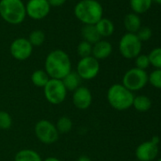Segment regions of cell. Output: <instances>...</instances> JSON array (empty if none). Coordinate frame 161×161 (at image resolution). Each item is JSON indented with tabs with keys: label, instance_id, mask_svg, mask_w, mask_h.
Masks as SVG:
<instances>
[{
	"label": "cell",
	"instance_id": "cell-25",
	"mask_svg": "<svg viewBox=\"0 0 161 161\" xmlns=\"http://www.w3.org/2000/svg\"><path fill=\"white\" fill-rule=\"evenodd\" d=\"M150 64L156 69H161V47L153 48L148 55Z\"/></svg>",
	"mask_w": 161,
	"mask_h": 161
},
{
	"label": "cell",
	"instance_id": "cell-13",
	"mask_svg": "<svg viewBox=\"0 0 161 161\" xmlns=\"http://www.w3.org/2000/svg\"><path fill=\"white\" fill-rule=\"evenodd\" d=\"M158 154V145L152 140L145 141L136 149V156L139 161H152Z\"/></svg>",
	"mask_w": 161,
	"mask_h": 161
},
{
	"label": "cell",
	"instance_id": "cell-20",
	"mask_svg": "<svg viewBox=\"0 0 161 161\" xmlns=\"http://www.w3.org/2000/svg\"><path fill=\"white\" fill-rule=\"evenodd\" d=\"M49 79H50L49 76L44 69H37V70L33 71L31 74V83L36 87H39V88H44L45 86L49 80Z\"/></svg>",
	"mask_w": 161,
	"mask_h": 161
},
{
	"label": "cell",
	"instance_id": "cell-15",
	"mask_svg": "<svg viewBox=\"0 0 161 161\" xmlns=\"http://www.w3.org/2000/svg\"><path fill=\"white\" fill-rule=\"evenodd\" d=\"M82 37L84 39L83 41H86L91 45H94L102 40L95 25H84L82 28Z\"/></svg>",
	"mask_w": 161,
	"mask_h": 161
},
{
	"label": "cell",
	"instance_id": "cell-16",
	"mask_svg": "<svg viewBox=\"0 0 161 161\" xmlns=\"http://www.w3.org/2000/svg\"><path fill=\"white\" fill-rule=\"evenodd\" d=\"M124 27L127 30V31L129 33H136L138 31V30L141 28V21L139 16L135 14V13H131L128 14L125 17H124Z\"/></svg>",
	"mask_w": 161,
	"mask_h": 161
},
{
	"label": "cell",
	"instance_id": "cell-12",
	"mask_svg": "<svg viewBox=\"0 0 161 161\" xmlns=\"http://www.w3.org/2000/svg\"><path fill=\"white\" fill-rule=\"evenodd\" d=\"M93 101V96L90 89L86 86L78 87L72 92V103L73 105L79 110H86L88 109Z\"/></svg>",
	"mask_w": 161,
	"mask_h": 161
},
{
	"label": "cell",
	"instance_id": "cell-18",
	"mask_svg": "<svg viewBox=\"0 0 161 161\" xmlns=\"http://www.w3.org/2000/svg\"><path fill=\"white\" fill-rule=\"evenodd\" d=\"M62 82L67 91L73 92L74 90H76L78 87L80 86L82 80H80L79 75L76 73V71H71L62 80Z\"/></svg>",
	"mask_w": 161,
	"mask_h": 161
},
{
	"label": "cell",
	"instance_id": "cell-29",
	"mask_svg": "<svg viewBox=\"0 0 161 161\" xmlns=\"http://www.w3.org/2000/svg\"><path fill=\"white\" fill-rule=\"evenodd\" d=\"M136 59V67L145 70L146 68L149 67L150 65V61H149V57L148 55L145 54H139L137 57L135 58Z\"/></svg>",
	"mask_w": 161,
	"mask_h": 161
},
{
	"label": "cell",
	"instance_id": "cell-3",
	"mask_svg": "<svg viewBox=\"0 0 161 161\" xmlns=\"http://www.w3.org/2000/svg\"><path fill=\"white\" fill-rule=\"evenodd\" d=\"M106 98L112 108L118 111H124L132 107L135 96L133 92L121 84H115L109 87Z\"/></svg>",
	"mask_w": 161,
	"mask_h": 161
},
{
	"label": "cell",
	"instance_id": "cell-24",
	"mask_svg": "<svg viewBox=\"0 0 161 161\" xmlns=\"http://www.w3.org/2000/svg\"><path fill=\"white\" fill-rule=\"evenodd\" d=\"M28 40L30 41V43L31 44L32 47H40L44 44V42L46 40V35H45L44 31H42L40 30H35L30 33Z\"/></svg>",
	"mask_w": 161,
	"mask_h": 161
},
{
	"label": "cell",
	"instance_id": "cell-9",
	"mask_svg": "<svg viewBox=\"0 0 161 161\" xmlns=\"http://www.w3.org/2000/svg\"><path fill=\"white\" fill-rule=\"evenodd\" d=\"M100 69V61L95 59L93 56H89L80 59L77 64L76 73L82 80H91L99 75Z\"/></svg>",
	"mask_w": 161,
	"mask_h": 161
},
{
	"label": "cell",
	"instance_id": "cell-26",
	"mask_svg": "<svg viewBox=\"0 0 161 161\" xmlns=\"http://www.w3.org/2000/svg\"><path fill=\"white\" fill-rule=\"evenodd\" d=\"M92 47H93V45H91L86 41H82L77 47L78 55L80 58H86V57L92 56Z\"/></svg>",
	"mask_w": 161,
	"mask_h": 161
},
{
	"label": "cell",
	"instance_id": "cell-35",
	"mask_svg": "<svg viewBox=\"0 0 161 161\" xmlns=\"http://www.w3.org/2000/svg\"><path fill=\"white\" fill-rule=\"evenodd\" d=\"M157 161H161V158H159V159H158Z\"/></svg>",
	"mask_w": 161,
	"mask_h": 161
},
{
	"label": "cell",
	"instance_id": "cell-5",
	"mask_svg": "<svg viewBox=\"0 0 161 161\" xmlns=\"http://www.w3.org/2000/svg\"><path fill=\"white\" fill-rule=\"evenodd\" d=\"M43 92L47 103L53 105H59L65 101L68 91L64 87L62 80L49 79L43 88Z\"/></svg>",
	"mask_w": 161,
	"mask_h": 161
},
{
	"label": "cell",
	"instance_id": "cell-8",
	"mask_svg": "<svg viewBox=\"0 0 161 161\" xmlns=\"http://www.w3.org/2000/svg\"><path fill=\"white\" fill-rule=\"evenodd\" d=\"M142 48V42L137 38L136 33H125L119 40V49L122 57L134 59L137 57Z\"/></svg>",
	"mask_w": 161,
	"mask_h": 161
},
{
	"label": "cell",
	"instance_id": "cell-6",
	"mask_svg": "<svg viewBox=\"0 0 161 161\" xmlns=\"http://www.w3.org/2000/svg\"><path fill=\"white\" fill-rule=\"evenodd\" d=\"M148 83V74L145 70L134 67L125 72L122 77V86L131 92L142 89Z\"/></svg>",
	"mask_w": 161,
	"mask_h": 161
},
{
	"label": "cell",
	"instance_id": "cell-4",
	"mask_svg": "<svg viewBox=\"0 0 161 161\" xmlns=\"http://www.w3.org/2000/svg\"><path fill=\"white\" fill-rule=\"evenodd\" d=\"M0 16L11 25H19L27 16L26 6L22 0H0Z\"/></svg>",
	"mask_w": 161,
	"mask_h": 161
},
{
	"label": "cell",
	"instance_id": "cell-14",
	"mask_svg": "<svg viewBox=\"0 0 161 161\" xmlns=\"http://www.w3.org/2000/svg\"><path fill=\"white\" fill-rule=\"evenodd\" d=\"M113 47L106 40H100L92 47V56L98 61L108 58L111 55Z\"/></svg>",
	"mask_w": 161,
	"mask_h": 161
},
{
	"label": "cell",
	"instance_id": "cell-28",
	"mask_svg": "<svg viewBox=\"0 0 161 161\" xmlns=\"http://www.w3.org/2000/svg\"><path fill=\"white\" fill-rule=\"evenodd\" d=\"M148 82L155 88L161 89V69L153 70L148 76Z\"/></svg>",
	"mask_w": 161,
	"mask_h": 161
},
{
	"label": "cell",
	"instance_id": "cell-33",
	"mask_svg": "<svg viewBox=\"0 0 161 161\" xmlns=\"http://www.w3.org/2000/svg\"><path fill=\"white\" fill-rule=\"evenodd\" d=\"M43 161H62V160H60L59 158H57L55 156H48V157L43 159Z\"/></svg>",
	"mask_w": 161,
	"mask_h": 161
},
{
	"label": "cell",
	"instance_id": "cell-23",
	"mask_svg": "<svg viewBox=\"0 0 161 161\" xmlns=\"http://www.w3.org/2000/svg\"><path fill=\"white\" fill-rule=\"evenodd\" d=\"M55 126H56V129H57V131H58V133L60 135L61 134H67L72 130L73 122H72V119L69 117L62 116L56 121Z\"/></svg>",
	"mask_w": 161,
	"mask_h": 161
},
{
	"label": "cell",
	"instance_id": "cell-17",
	"mask_svg": "<svg viewBox=\"0 0 161 161\" xmlns=\"http://www.w3.org/2000/svg\"><path fill=\"white\" fill-rule=\"evenodd\" d=\"M14 161H43V158L35 150L22 149L15 153Z\"/></svg>",
	"mask_w": 161,
	"mask_h": 161
},
{
	"label": "cell",
	"instance_id": "cell-30",
	"mask_svg": "<svg viewBox=\"0 0 161 161\" xmlns=\"http://www.w3.org/2000/svg\"><path fill=\"white\" fill-rule=\"evenodd\" d=\"M136 34L141 42H144V41H148L149 39H151L153 32L149 27H141Z\"/></svg>",
	"mask_w": 161,
	"mask_h": 161
},
{
	"label": "cell",
	"instance_id": "cell-7",
	"mask_svg": "<svg viewBox=\"0 0 161 161\" xmlns=\"http://www.w3.org/2000/svg\"><path fill=\"white\" fill-rule=\"evenodd\" d=\"M34 134L37 139L46 145L55 143L60 136L55 124L48 119H41L37 121L34 126Z\"/></svg>",
	"mask_w": 161,
	"mask_h": 161
},
{
	"label": "cell",
	"instance_id": "cell-22",
	"mask_svg": "<svg viewBox=\"0 0 161 161\" xmlns=\"http://www.w3.org/2000/svg\"><path fill=\"white\" fill-rule=\"evenodd\" d=\"M153 0H130V6L136 14H144L151 8Z\"/></svg>",
	"mask_w": 161,
	"mask_h": 161
},
{
	"label": "cell",
	"instance_id": "cell-10",
	"mask_svg": "<svg viewBox=\"0 0 161 161\" xmlns=\"http://www.w3.org/2000/svg\"><path fill=\"white\" fill-rule=\"evenodd\" d=\"M33 51V47L27 38H16L10 46V52L12 56L17 61L28 60Z\"/></svg>",
	"mask_w": 161,
	"mask_h": 161
},
{
	"label": "cell",
	"instance_id": "cell-32",
	"mask_svg": "<svg viewBox=\"0 0 161 161\" xmlns=\"http://www.w3.org/2000/svg\"><path fill=\"white\" fill-rule=\"evenodd\" d=\"M77 161H92V159L89 157V156H87V155H80V156H79L78 157V159H77Z\"/></svg>",
	"mask_w": 161,
	"mask_h": 161
},
{
	"label": "cell",
	"instance_id": "cell-19",
	"mask_svg": "<svg viewBox=\"0 0 161 161\" xmlns=\"http://www.w3.org/2000/svg\"><path fill=\"white\" fill-rule=\"evenodd\" d=\"M95 26L101 37H109L114 33L115 31L113 22L108 18L103 17Z\"/></svg>",
	"mask_w": 161,
	"mask_h": 161
},
{
	"label": "cell",
	"instance_id": "cell-27",
	"mask_svg": "<svg viewBox=\"0 0 161 161\" xmlns=\"http://www.w3.org/2000/svg\"><path fill=\"white\" fill-rule=\"evenodd\" d=\"M13 126V118L7 112L0 110V129L9 130Z\"/></svg>",
	"mask_w": 161,
	"mask_h": 161
},
{
	"label": "cell",
	"instance_id": "cell-2",
	"mask_svg": "<svg viewBox=\"0 0 161 161\" xmlns=\"http://www.w3.org/2000/svg\"><path fill=\"white\" fill-rule=\"evenodd\" d=\"M74 14L84 25H96L103 15V9L97 0H80L74 8Z\"/></svg>",
	"mask_w": 161,
	"mask_h": 161
},
{
	"label": "cell",
	"instance_id": "cell-11",
	"mask_svg": "<svg viewBox=\"0 0 161 161\" xmlns=\"http://www.w3.org/2000/svg\"><path fill=\"white\" fill-rule=\"evenodd\" d=\"M25 6L27 15L34 20L45 18L50 11V5L47 0H29Z\"/></svg>",
	"mask_w": 161,
	"mask_h": 161
},
{
	"label": "cell",
	"instance_id": "cell-31",
	"mask_svg": "<svg viewBox=\"0 0 161 161\" xmlns=\"http://www.w3.org/2000/svg\"><path fill=\"white\" fill-rule=\"evenodd\" d=\"M66 0H47L50 7H61L65 3Z\"/></svg>",
	"mask_w": 161,
	"mask_h": 161
},
{
	"label": "cell",
	"instance_id": "cell-1",
	"mask_svg": "<svg viewBox=\"0 0 161 161\" xmlns=\"http://www.w3.org/2000/svg\"><path fill=\"white\" fill-rule=\"evenodd\" d=\"M44 70L50 79L63 80L72 71V64L69 55L62 49L50 51L46 58Z\"/></svg>",
	"mask_w": 161,
	"mask_h": 161
},
{
	"label": "cell",
	"instance_id": "cell-34",
	"mask_svg": "<svg viewBox=\"0 0 161 161\" xmlns=\"http://www.w3.org/2000/svg\"><path fill=\"white\" fill-rule=\"evenodd\" d=\"M153 1H154L155 3H157V4L161 5V0H153Z\"/></svg>",
	"mask_w": 161,
	"mask_h": 161
},
{
	"label": "cell",
	"instance_id": "cell-21",
	"mask_svg": "<svg viewBox=\"0 0 161 161\" xmlns=\"http://www.w3.org/2000/svg\"><path fill=\"white\" fill-rule=\"evenodd\" d=\"M134 108L138 112H146L152 106V102L149 97L144 95H139L134 98L133 105Z\"/></svg>",
	"mask_w": 161,
	"mask_h": 161
}]
</instances>
